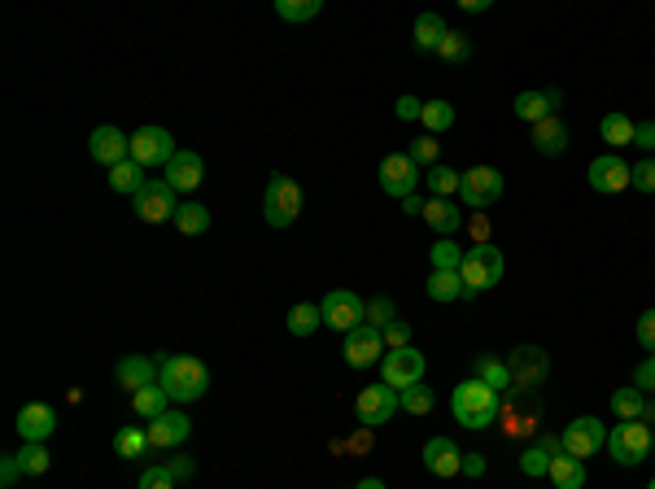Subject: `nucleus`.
<instances>
[{"label":"nucleus","mask_w":655,"mask_h":489,"mask_svg":"<svg viewBox=\"0 0 655 489\" xmlns=\"http://www.w3.org/2000/svg\"><path fill=\"white\" fill-rule=\"evenodd\" d=\"M276 14L284 22H311L324 14V0H276Z\"/></svg>","instance_id":"40"},{"label":"nucleus","mask_w":655,"mask_h":489,"mask_svg":"<svg viewBox=\"0 0 655 489\" xmlns=\"http://www.w3.org/2000/svg\"><path fill=\"white\" fill-rule=\"evenodd\" d=\"M559 441H564V455L586 463L590 455H599V450L607 446V428H603V420H594V415H577V420H568Z\"/></svg>","instance_id":"7"},{"label":"nucleus","mask_w":655,"mask_h":489,"mask_svg":"<svg viewBox=\"0 0 655 489\" xmlns=\"http://www.w3.org/2000/svg\"><path fill=\"white\" fill-rule=\"evenodd\" d=\"M647 489H655V481H651V485H647Z\"/></svg>","instance_id":"61"},{"label":"nucleus","mask_w":655,"mask_h":489,"mask_svg":"<svg viewBox=\"0 0 655 489\" xmlns=\"http://www.w3.org/2000/svg\"><path fill=\"white\" fill-rule=\"evenodd\" d=\"M166 472H171L175 481H188V476H193L197 468H193V459H171V468H166Z\"/></svg>","instance_id":"56"},{"label":"nucleus","mask_w":655,"mask_h":489,"mask_svg":"<svg viewBox=\"0 0 655 489\" xmlns=\"http://www.w3.org/2000/svg\"><path fill=\"white\" fill-rule=\"evenodd\" d=\"M503 249L498 245H472L468 254H463V267H459V280H463V293L476 297V293H490L498 280H503Z\"/></svg>","instance_id":"3"},{"label":"nucleus","mask_w":655,"mask_h":489,"mask_svg":"<svg viewBox=\"0 0 655 489\" xmlns=\"http://www.w3.org/2000/svg\"><path fill=\"white\" fill-rule=\"evenodd\" d=\"M18 433L22 441H44L57 433V411L49 402H27V407L18 411Z\"/></svg>","instance_id":"21"},{"label":"nucleus","mask_w":655,"mask_h":489,"mask_svg":"<svg viewBox=\"0 0 655 489\" xmlns=\"http://www.w3.org/2000/svg\"><path fill=\"white\" fill-rule=\"evenodd\" d=\"M651 424L647 420H621L607 433V450H612V459L621 463V468H638L642 459L651 455Z\"/></svg>","instance_id":"4"},{"label":"nucleus","mask_w":655,"mask_h":489,"mask_svg":"<svg viewBox=\"0 0 655 489\" xmlns=\"http://www.w3.org/2000/svg\"><path fill=\"white\" fill-rule=\"evenodd\" d=\"M651 446H655V437H651Z\"/></svg>","instance_id":"62"},{"label":"nucleus","mask_w":655,"mask_h":489,"mask_svg":"<svg viewBox=\"0 0 655 489\" xmlns=\"http://www.w3.org/2000/svg\"><path fill=\"white\" fill-rule=\"evenodd\" d=\"M380 337H385V350H407V345H411V328L402 324V319H393L389 328H380Z\"/></svg>","instance_id":"48"},{"label":"nucleus","mask_w":655,"mask_h":489,"mask_svg":"<svg viewBox=\"0 0 655 489\" xmlns=\"http://www.w3.org/2000/svg\"><path fill=\"white\" fill-rule=\"evenodd\" d=\"M612 411H616V420H647L651 402H647V393H642V389L625 385V389L612 393Z\"/></svg>","instance_id":"28"},{"label":"nucleus","mask_w":655,"mask_h":489,"mask_svg":"<svg viewBox=\"0 0 655 489\" xmlns=\"http://www.w3.org/2000/svg\"><path fill=\"white\" fill-rule=\"evenodd\" d=\"M145 184H149V175H145V166L140 162H118L114 171H110V188L114 193H127V197H140L145 193Z\"/></svg>","instance_id":"29"},{"label":"nucleus","mask_w":655,"mask_h":489,"mask_svg":"<svg viewBox=\"0 0 655 489\" xmlns=\"http://www.w3.org/2000/svg\"><path fill=\"white\" fill-rule=\"evenodd\" d=\"M463 254H468V249H459L450 236H442V241L428 249V258H433V271H459L463 267Z\"/></svg>","instance_id":"41"},{"label":"nucleus","mask_w":655,"mask_h":489,"mask_svg":"<svg viewBox=\"0 0 655 489\" xmlns=\"http://www.w3.org/2000/svg\"><path fill=\"white\" fill-rule=\"evenodd\" d=\"M136 489H175V476L166 468H145L140 472V485Z\"/></svg>","instance_id":"49"},{"label":"nucleus","mask_w":655,"mask_h":489,"mask_svg":"<svg viewBox=\"0 0 655 489\" xmlns=\"http://www.w3.org/2000/svg\"><path fill=\"white\" fill-rule=\"evenodd\" d=\"M88 153L101 166H110V171H114L118 162L131 158V136H123L118 127H97V131H92V140H88Z\"/></svg>","instance_id":"18"},{"label":"nucleus","mask_w":655,"mask_h":489,"mask_svg":"<svg viewBox=\"0 0 655 489\" xmlns=\"http://www.w3.org/2000/svg\"><path fill=\"white\" fill-rule=\"evenodd\" d=\"M424 206H428V201H420V197H407V201H402V210H407V214H424Z\"/></svg>","instance_id":"57"},{"label":"nucleus","mask_w":655,"mask_h":489,"mask_svg":"<svg viewBox=\"0 0 655 489\" xmlns=\"http://www.w3.org/2000/svg\"><path fill=\"white\" fill-rule=\"evenodd\" d=\"M302 210V188H297L289 175H271L267 193H262V214H267L271 228H289Z\"/></svg>","instance_id":"6"},{"label":"nucleus","mask_w":655,"mask_h":489,"mask_svg":"<svg viewBox=\"0 0 655 489\" xmlns=\"http://www.w3.org/2000/svg\"><path fill=\"white\" fill-rule=\"evenodd\" d=\"M49 450H44V441H27V446L18 450V468L27 472V476H44L49 472Z\"/></svg>","instance_id":"42"},{"label":"nucleus","mask_w":655,"mask_h":489,"mask_svg":"<svg viewBox=\"0 0 655 489\" xmlns=\"http://www.w3.org/2000/svg\"><path fill=\"white\" fill-rule=\"evenodd\" d=\"M634 389L655 393V354H651L647 363H638V372H634Z\"/></svg>","instance_id":"51"},{"label":"nucleus","mask_w":655,"mask_h":489,"mask_svg":"<svg viewBox=\"0 0 655 489\" xmlns=\"http://www.w3.org/2000/svg\"><path fill=\"white\" fill-rule=\"evenodd\" d=\"M149 428H118L114 433V455L118 459H145L149 455Z\"/></svg>","instance_id":"32"},{"label":"nucleus","mask_w":655,"mask_h":489,"mask_svg":"<svg viewBox=\"0 0 655 489\" xmlns=\"http://www.w3.org/2000/svg\"><path fill=\"white\" fill-rule=\"evenodd\" d=\"M555 455H564V441H559V437H542L538 446H529L520 455V472L524 476H551V459Z\"/></svg>","instance_id":"24"},{"label":"nucleus","mask_w":655,"mask_h":489,"mask_svg":"<svg viewBox=\"0 0 655 489\" xmlns=\"http://www.w3.org/2000/svg\"><path fill=\"white\" fill-rule=\"evenodd\" d=\"M175 140H171V131L166 127H140L136 136H131V162H140L149 171V166H171L175 158Z\"/></svg>","instance_id":"10"},{"label":"nucleus","mask_w":655,"mask_h":489,"mask_svg":"<svg viewBox=\"0 0 655 489\" xmlns=\"http://www.w3.org/2000/svg\"><path fill=\"white\" fill-rule=\"evenodd\" d=\"M411 162H415V166H428V171H433V166H437V136L411 140Z\"/></svg>","instance_id":"46"},{"label":"nucleus","mask_w":655,"mask_h":489,"mask_svg":"<svg viewBox=\"0 0 655 489\" xmlns=\"http://www.w3.org/2000/svg\"><path fill=\"white\" fill-rule=\"evenodd\" d=\"M555 101H559V92H520L516 118H524V123H542V118L555 114Z\"/></svg>","instance_id":"27"},{"label":"nucleus","mask_w":655,"mask_h":489,"mask_svg":"<svg viewBox=\"0 0 655 489\" xmlns=\"http://www.w3.org/2000/svg\"><path fill=\"white\" fill-rule=\"evenodd\" d=\"M319 310H324V328L341 332V337H350L354 328L367 324V302L350 289H332L324 302H319Z\"/></svg>","instance_id":"5"},{"label":"nucleus","mask_w":655,"mask_h":489,"mask_svg":"<svg viewBox=\"0 0 655 489\" xmlns=\"http://www.w3.org/2000/svg\"><path fill=\"white\" fill-rule=\"evenodd\" d=\"M354 489H385V481H380V476H367V481H359Z\"/></svg>","instance_id":"59"},{"label":"nucleus","mask_w":655,"mask_h":489,"mask_svg":"<svg viewBox=\"0 0 655 489\" xmlns=\"http://www.w3.org/2000/svg\"><path fill=\"white\" fill-rule=\"evenodd\" d=\"M647 420H655V407H651V415H647Z\"/></svg>","instance_id":"60"},{"label":"nucleus","mask_w":655,"mask_h":489,"mask_svg":"<svg viewBox=\"0 0 655 489\" xmlns=\"http://www.w3.org/2000/svg\"><path fill=\"white\" fill-rule=\"evenodd\" d=\"M459 197H463V206H468V210L494 206V201L503 197V175H498L494 166H472V171H463Z\"/></svg>","instance_id":"12"},{"label":"nucleus","mask_w":655,"mask_h":489,"mask_svg":"<svg viewBox=\"0 0 655 489\" xmlns=\"http://www.w3.org/2000/svg\"><path fill=\"white\" fill-rule=\"evenodd\" d=\"M175 228H180L184 236H201L210 228V210L201 206V201H184V206L175 210Z\"/></svg>","instance_id":"37"},{"label":"nucleus","mask_w":655,"mask_h":489,"mask_svg":"<svg viewBox=\"0 0 655 489\" xmlns=\"http://www.w3.org/2000/svg\"><path fill=\"white\" fill-rule=\"evenodd\" d=\"M284 324H289L293 337H311L315 328H324V310H319L315 302H297V306L289 310V319H284Z\"/></svg>","instance_id":"34"},{"label":"nucleus","mask_w":655,"mask_h":489,"mask_svg":"<svg viewBox=\"0 0 655 489\" xmlns=\"http://www.w3.org/2000/svg\"><path fill=\"white\" fill-rule=\"evenodd\" d=\"M420 114H424V101L420 97H398V118H402V123H415Z\"/></svg>","instance_id":"52"},{"label":"nucleus","mask_w":655,"mask_h":489,"mask_svg":"<svg viewBox=\"0 0 655 489\" xmlns=\"http://www.w3.org/2000/svg\"><path fill=\"white\" fill-rule=\"evenodd\" d=\"M551 481L559 489H586V463L573 455H555L551 459Z\"/></svg>","instance_id":"31"},{"label":"nucleus","mask_w":655,"mask_h":489,"mask_svg":"<svg viewBox=\"0 0 655 489\" xmlns=\"http://www.w3.org/2000/svg\"><path fill=\"white\" fill-rule=\"evenodd\" d=\"M393 319H398V315H393L389 297H376V302H367V324H372V328H389Z\"/></svg>","instance_id":"47"},{"label":"nucleus","mask_w":655,"mask_h":489,"mask_svg":"<svg viewBox=\"0 0 655 489\" xmlns=\"http://www.w3.org/2000/svg\"><path fill=\"white\" fill-rule=\"evenodd\" d=\"M420 180L424 175H420V166L411 162V153H389V158L380 162V193L407 201V197H415Z\"/></svg>","instance_id":"9"},{"label":"nucleus","mask_w":655,"mask_h":489,"mask_svg":"<svg viewBox=\"0 0 655 489\" xmlns=\"http://www.w3.org/2000/svg\"><path fill=\"white\" fill-rule=\"evenodd\" d=\"M158 385L171 393V402H197L210 389V367L193 354H171L158 359Z\"/></svg>","instance_id":"1"},{"label":"nucleus","mask_w":655,"mask_h":489,"mask_svg":"<svg viewBox=\"0 0 655 489\" xmlns=\"http://www.w3.org/2000/svg\"><path fill=\"white\" fill-rule=\"evenodd\" d=\"M638 341H642V350H651V354H655V306L638 315Z\"/></svg>","instance_id":"50"},{"label":"nucleus","mask_w":655,"mask_h":489,"mask_svg":"<svg viewBox=\"0 0 655 489\" xmlns=\"http://www.w3.org/2000/svg\"><path fill=\"white\" fill-rule=\"evenodd\" d=\"M175 210H180V201H175V188L166 180H149L145 193L136 197V214L145 223H166V219H175Z\"/></svg>","instance_id":"14"},{"label":"nucleus","mask_w":655,"mask_h":489,"mask_svg":"<svg viewBox=\"0 0 655 489\" xmlns=\"http://www.w3.org/2000/svg\"><path fill=\"white\" fill-rule=\"evenodd\" d=\"M118 385H123L127 393H140V389L158 385V363L145 359V354H131V359L118 363Z\"/></svg>","instance_id":"22"},{"label":"nucleus","mask_w":655,"mask_h":489,"mask_svg":"<svg viewBox=\"0 0 655 489\" xmlns=\"http://www.w3.org/2000/svg\"><path fill=\"white\" fill-rule=\"evenodd\" d=\"M424 219H428V228L437 232V241L442 236H455L459 228H463V210L455 206V201H446V197H433L424 206Z\"/></svg>","instance_id":"23"},{"label":"nucleus","mask_w":655,"mask_h":489,"mask_svg":"<svg viewBox=\"0 0 655 489\" xmlns=\"http://www.w3.org/2000/svg\"><path fill=\"white\" fill-rule=\"evenodd\" d=\"M634 131H638V123L629 114H603L599 118V136H603V145L607 149H625V145H634Z\"/></svg>","instance_id":"26"},{"label":"nucleus","mask_w":655,"mask_h":489,"mask_svg":"<svg viewBox=\"0 0 655 489\" xmlns=\"http://www.w3.org/2000/svg\"><path fill=\"white\" fill-rule=\"evenodd\" d=\"M206 180V162H201V153L193 149H180L166 166V184L175 188V193H193V188Z\"/></svg>","instance_id":"19"},{"label":"nucleus","mask_w":655,"mask_h":489,"mask_svg":"<svg viewBox=\"0 0 655 489\" xmlns=\"http://www.w3.org/2000/svg\"><path fill=\"white\" fill-rule=\"evenodd\" d=\"M420 459H424V468L433 472V476H459V472H463V450H459L450 437H433V441L424 446Z\"/></svg>","instance_id":"20"},{"label":"nucleus","mask_w":655,"mask_h":489,"mask_svg":"<svg viewBox=\"0 0 655 489\" xmlns=\"http://www.w3.org/2000/svg\"><path fill=\"white\" fill-rule=\"evenodd\" d=\"M398 402H402V411H411V415H428L437 398H433V389H428V385H411V389L398 393Z\"/></svg>","instance_id":"44"},{"label":"nucleus","mask_w":655,"mask_h":489,"mask_svg":"<svg viewBox=\"0 0 655 489\" xmlns=\"http://www.w3.org/2000/svg\"><path fill=\"white\" fill-rule=\"evenodd\" d=\"M476 380H485L494 393L511 389V367L503 359H494V354H476Z\"/></svg>","instance_id":"33"},{"label":"nucleus","mask_w":655,"mask_h":489,"mask_svg":"<svg viewBox=\"0 0 655 489\" xmlns=\"http://www.w3.org/2000/svg\"><path fill=\"white\" fill-rule=\"evenodd\" d=\"M376 359H385V337H380V328H372V324L354 328L350 337H345V363H350L354 372H363V367H372Z\"/></svg>","instance_id":"15"},{"label":"nucleus","mask_w":655,"mask_h":489,"mask_svg":"<svg viewBox=\"0 0 655 489\" xmlns=\"http://www.w3.org/2000/svg\"><path fill=\"white\" fill-rule=\"evenodd\" d=\"M193 437V420L184 411H166L158 420H149V446L153 450H175Z\"/></svg>","instance_id":"16"},{"label":"nucleus","mask_w":655,"mask_h":489,"mask_svg":"<svg viewBox=\"0 0 655 489\" xmlns=\"http://www.w3.org/2000/svg\"><path fill=\"white\" fill-rule=\"evenodd\" d=\"M586 180H590L594 193H625L629 188V166L621 162V153H603V158L590 162Z\"/></svg>","instance_id":"17"},{"label":"nucleus","mask_w":655,"mask_h":489,"mask_svg":"<svg viewBox=\"0 0 655 489\" xmlns=\"http://www.w3.org/2000/svg\"><path fill=\"white\" fill-rule=\"evenodd\" d=\"M398 407H402V402H398V389H389L385 380H380V385H367V389L359 393V398H354V415H359V424H363V428H380V424H389Z\"/></svg>","instance_id":"11"},{"label":"nucleus","mask_w":655,"mask_h":489,"mask_svg":"<svg viewBox=\"0 0 655 489\" xmlns=\"http://www.w3.org/2000/svg\"><path fill=\"white\" fill-rule=\"evenodd\" d=\"M634 145L638 149H655V123H638V131H634Z\"/></svg>","instance_id":"53"},{"label":"nucleus","mask_w":655,"mask_h":489,"mask_svg":"<svg viewBox=\"0 0 655 489\" xmlns=\"http://www.w3.org/2000/svg\"><path fill=\"white\" fill-rule=\"evenodd\" d=\"M463 9H468V14H481V9H490V0H463Z\"/></svg>","instance_id":"58"},{"label":"nucleus","mask_w":655,"mask_h":489,"mask_svg":"<svg viewBox=\"0 0 655 489\" xmlns=\"http://www.w3.org/2000/svg\"><path fill=\"white\" fill-rule=\"evenodd\" d=\"M450 415L463 424V428H490L494 415H498V393L485 385V380H463L450 393Z\"/></svg>","instance_id":"2"},{"label":"nucleus","mask_w":655,"mask_h":489,"mask_svg":"<svg viewBox=\"0 0 655 489\" xmlns=\"http://www.w3.org/2000/svg\"><path fill=\"white\" fill-rule=\"evenodd\" d=\"M18 472H22V468H18V455H9L5 463H0V481H5V489L18 481Z\"/></svg>","instance_id":"55"},{"label":"nucleus","mask_w":655,"mask_h":489,"mask_svg":"<svg viewBox=\"0 0 655 489\" xmlns=\"http://www.w3.org/2000/svg\"><path fill=\"white\" fill-rule=\"evenodd\" d=\"M507 367H511V385L516 389H538L542 380L551 376V359H546V350H538V345H520L507 359Z\"/></svg>","instance_id":"13"},{"label":"nucleus","mask_w":655,"mask_h":489,"mask_svg":"<svg viewBox=\"0 0 655 489\" xmlns=\"http://www.w3.org/2000/svg\"><path fill=\"white\" fill-rule=\"evenodd\" d=\"M446 22L437 18V14H420L415 18V31H411V40H415V49H424V53H437L442 49V40H446Z\"/></svg>","instance_id":"30"},{"label":"nucleus","mask_w":655,"mask_h":489,"mask_svg":"<svg viewBox=\"0 0 655 489\" xmlns=\"http://www.w3.org/2000/svg\"><path fill=\"white\" fill-rule=\"evenodd\" d=\"M420 123L428 127V136H442V131L455 127V105H450V101H424Z\"/></svg>","instance_id":"38"},{"label":"nucleus","mask_w":655,"mask_h":489,"mask_svg":"<svg viewBox=\"0 0 655 489\" xmlns=\"http://www.w3.org/2000/svg\"><path fill=\"white\" fill-rule=\"evenodd\" d=\"M380 380H385L389 389H411V385H424V354L407 345V350H389L385 359H380Z\"/></svg>","instance_id":"8"},{"label":"nucleus","mask_w":655,"mask_h":489,"mask_svg":"<svg viewBox=\"0 0 655 489\" xmlns=\"http://www.w3.org/2000/svg\"><path fill=\"white\" fill-rule=\"evenodd\" d=\"M485 468H490V463H485V455H463V476H485Z\"/></svg>","instance_id":"54"},{"label":"nucleus","mask_w":655,"mask_h":489,"mask_svg":"<svg viewBox=\"0 0 655 489\" xmlns=\"http://www.w3.org/2000/svg\"><path fill=\"white\" fill-rule=\"evenodd\" d=\"M424 289H428V297H433V302H459V297H468V293H463L459 271H433Z\"/></svg>","instance_id":"35"},{"label":"nucleus","mask_w":655,"mask_h":489,"mask_svg":"<svg viewBox=\"0 0 655 489\" xmlns=\"http://www.w3.org/2000/svg\"><path fill=\"white\" fill-rule=\"evenodd\" d=\"M629 188H638V193H655V158L629 166Z\"/></svg>","instance_id":"45"},{"label":"nucleus","mask_w":655,"mask_h":489,"mask_svg":"<svg viewBox=\"0 0 655 489\" xmlns=\"http://www.w3.org/2000/svg\"><path fill=\"white\" fill-rule=\"evenodd\" d=\"M166 402H171V393H166L162 385H149V389L131 393V407H136V415H145V420H158V415L171 411Z\"/></svg>","instance_id":"36"},{"label":"nucleus","mask_w":655,"mask_h":489,"mask_svg":"<svg viewBox=\"0 0 655 489\" xmlns=\"http://www.w3.org/2000/svg\"><path fill=\"white\" fill-rule=\"evenodd\" d=\"M437 53H442V62L463 66V62L472 57V40H468L463 31H446V40H442V49H437Z\"/></svg>","instance_id":"43"},{"label":"nucleus","mask_w":655,"mask_h":489,"mask_svg":"<svg viewBox=\"0 0 655 489\" xmlns=\"http://www.w3.org/2000/svg\"><path fill=\"white\" fill-rule=\"evenodd\" d=\"M424 180H428V188H433V197H455L459 193V184H463V171H455V166H442V162H437L433 166V171H428L424 175Z\"/></svg>","instance_id":"39"},{"label":"nucleus","mask_w":655,"mask_h":489,"mask_svg":"<svg viewBox=\"0 0 655 489\" xmlns=\"http://www.w3.org/2000/svg\"><path fill=\"white\" fill-rule=\"evenodd\" d=\"M533 149L542 153V158H559V153L568 149V127L559 123V118H542V123H533Z\"/></svg>","instance_id":"25"}]
</instances>
